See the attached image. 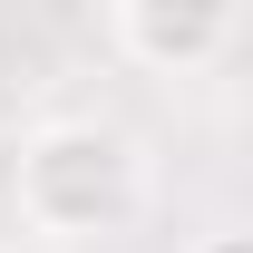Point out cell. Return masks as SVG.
<instances>
[{"label":"cell","mask_w":253,"mask_h":253,"mask_svg":"<svg viewBox=\"0 0 253 253\" xmlns=\"http://www.w3.org/2000/svg\"><path fill=\"white\" fill-rule=\"evenodd\" d=\"M10 205L39 244H97L146 205V156L107 117H49L10 156Z\"/></svg>","instance_id":"1"},{"label":"cell","mask_w":253,"mask_h":253,"mask_svg":"<svg viewBox=\"0 0 253 253\" xmlns=\"http://www.w3.org/2000/svg\"><path fill=\"white\" fill-rule=\"evenodd\" d=\"M205 253H253V234H214V244H205Z\"/></svg>","instance_id":"3"},{"label":"cell","mask_w":253,"mask_h":253,"mask_svg":"<svg viewBox=\"0 0 253 253\" xmlns=\"http://www.w3.org/2000/svg\"><path fill=\"white\" fill-rule=\"evenodd\" d=\"M107 49L126 68H146V78H195V68H214L234 39H244V10L234 0H117L107 20Z\"/></svg>","instance_id":"2"}]
</instances>
